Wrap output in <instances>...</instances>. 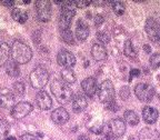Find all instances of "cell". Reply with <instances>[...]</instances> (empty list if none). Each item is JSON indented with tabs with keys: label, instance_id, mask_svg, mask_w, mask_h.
Segmentation results:
<instances>
[{
	"label": "cell",
	"instance_id": "1",
	"mask_svg": "<svg viewBox=\"0 0 160 140\" xmlns=\"http://www.w3.org/2000/svg\"><path fill=\"white\" fill-rule=\"evenodd\" d=\"M32 57L31 48L28 45L23 43L22 41L16 40L11 46V58L18 65H25L29 62Z\"/></svg>",
	"mask_w": 160,
	"mask_h": 140
},
{
	"label": "cell",
	"instance_id": "2",
	"mask_svg": "<svg viewBox=\"0 0 160 140\" xmlns=\"http://www.w3.org/2000/svg\"><path fill=\"white\" fill-rule=\"evenodd\" d=\"M51 92L58 100V102L61 105H65V103L71 101L73 97L71 88L62 80H53V82L51 83Z\"/></svg>",
	"mask_w": 160,
	"mask_h": 140
},
{
	"label": "cell",
	"instance_id": "3",
	"mask_svg": "<svg viewBox=\"0 0 160 140\" xmlns=\"http://www.w3.org/2000/svg\"><path fill=\"white\" fill-rule=\"evenodd\" d=\"M61 12L59 17V27L61 31L70 29V25L76 15L75 11V2L73 1H62Z\"/></svg>",
	"mask_w": 160,
	"mask_h": 140
},
{
	"label": "cell",
	"instance_id": "4",
	"mask_svg": "<svg viewBox=\"0 0 160 140\" xmlns=\"http://www.w3.org/2000/svg\"><path fill=\"white\" fill-rule=\"evenodd\" d=\"M49 81V73L47 69L41 66H38L30 72V83L33 89L41 90Z\"/></svg>",
	"mask_w": 160,
	"mask_h": 140
},
{
	"label": "cell",
	"instance_id": "5",
	"mask_svg": "<svg viewBox=\"0 0 160 140\" xmlns=\"http://www.w3.org/2000/svg\"><path fill=\"white\" fill-rule=\"evenodd\" d=\"M98 92V98H99L100 102L108 105V103L115 101V87L113 83L110 80H105L101 85L99 86L97 90Z\"/></svg>",
	"mask_w": 160,
	"mask_h": 140
},
{
	"label": "cell",
	"instance_id": "6",
	"mask_svg": "<svg viewBox=\"0 0 160 140\" xmlns=\"http://www.w3.org/2000/svg\"><path fill=\"white\" fill-rule=\"evenodd\" d=\"M135 95L142 102H149L151 101L155 96V89L151 85H148L146 82H140L136 85Z\"/></svg>",
	"mask_w": 160,
	"mask_h": 140
},
{
	"label": "cell",
	"instance_id": "7",
	"mask_svg": "<svg viewBox=\"0 0 160 140\" xmlns=\"http://www.w3.org/2000/svg\"><path fill=\"white\" fill-rule=\"evenodd\" d=\"M37 17L41 22H47L51 19V2L48 0H41L36 2Z\"/></svg>",
	"mask_w": 160,
	"mask_h": 140
},
{
	"label": "cell",
	"instance_id": "8",
	"mask_svg": "<svg viewBox=\"0 0 160 140\" xmlns=\"http://www.w3.org/2000/svg\"><path fill=\"white\" fill-rule=\"evenodd\" d=\"M145 30L147 36L153 42H160V23L153 18H149L146 21Z\"/></svg>",
	"mask_w": 160,
	"mask_h": 140
},
{
	"label": "cell",
	"instance_id": "9",
	"mask_svg": "<svg viewBox=\"0 0 160 140\" xmlns=\"http://www.w3.org/2000/svg\"><path fill=\"white\" fill-rule=\"evenodd\" d=\"M33 107L30 102L27 101H20V102L16 103L11 109V117L13 119H22L26 116L29 115L32 111Z\"/></svg>",
	"mask_w": 160,
	"mask_h": 140
},
{
	"label": "cell",
	"instance_id": "10",
	"mask_svg": "<svg viewBox=\"0 0 160 140\" xmlns=\"http://www.w3.org/2000/svg\"><path fill=\"white\" fill-rule=\"evenodd\" d=\"M107 131L112 136V138H118L125 135L126 131V122L120 118L111 119L107 126Z\"/></svg>",
	"mask_w": 160,
	"mask_h": 140
},
{
	"label": "cell",
	"instance_id": "11",
	"mask_svg": "<svg viewBox=\"0 0 160 140\" xmlns=\"http://www.w3.org/2000/svg\"><path fill=\"white\" fill-rule=\"evenodd\" d=\"M57 61L61 67L63 68H71L75 66L76 58L72 53L68 51L67 49H61L57 55Z\"/></svg>",
	"mask_w": 160,
	"mask_h": 140
},
{
	"label": "cell",
	"instance_id": "12",
	"mask_svg": "<svg viewBox=\"0 0 160 140\" xmlns=\"http://www.w3.org/2000/svg\"><path fill=\"white\" fill-rule=\"evenodd\" d=\"M87 127L90 131L93 133H101L103 132V119L99 115H91L89 117V120L87 121Z\"/></svg>",
	"mask_w": 160,
	"mask_h": 140
},
{
	"label": "cell",
	"instance_id": "13",
	"mask_svg": "<svg viewBox=\"0 0 160 140\" xmlns=\"http://www.w3.org/2000/svg\"><path fill=\"white\" fill-rule=\"evenodd\" d=\"M15 96L8 89H2L0 91V107L5 109H12L15 106Z\"/></svg>",
	"mask_w": 160,
	"mask_h": 140
},
{
	"label": "cell",
	"instance_id": "14",
	"mask_svg": "<svg viewBox=\"0 0 160 140\" xmlns=\"http://www.w3.org/2000/svg\"><path fill=\"white\" fill-rule=\"evenodd\" d=\"M36 105L41 110H49L52 107V99L46 91H40L36 96Z\"/></svg>",
	"mask_w": 160,
	"mask_h": 140
},
{
	"label": "cell",
	"instance_id": "15",
	"mask_svg": "<svg viewBox=\"0 0 160 140\" xmlns=\"http://www.w3.org/2000/svg\"><path fill=\"white\" fill-rule=\"evenodd\" d=\"M51 119L56 125H63L69 120V113L63 107H59L52 111Z\"/></svg>",
	"mask_w": 160,
	"mask_h": 140
},
{
	"label": "cell",
	"instance_id": "16",
	"mask_svg": "<svg viewBox=\"0 0 160 140\" xmlns=\"http://www.w3.org/2000/svg\"><path fill=\"white\" fill-rule=\"evenodd\" d=\"M158 117H159V112L158 110L153 107H150V106H146L142 109V118L143 121L148 125H153V123L157 121Z\"/></svg>",
	"mask_w": 160,
	"mask_h": 140
},
{
	"label": "cell",
	"instance_id": "17",
	"mask_svg": "<svg viewBox=\"0 0 160 140\" xmlns=\"http://www.w3.org/2000/svg\"><path fill=\"white\" fill-rule=\"evenodd\" d=\"M87 99H86V97L82 93H77V95L72 97L71 106H72V110L75 112H82L83 110L87 108Z\"/></svg>",
	"mask_w": 160,
	"mask_h": 140
},
{
	"label": "cell",
	"instance_id": "18",
	"mask_svg": "<svg viewBox=\"0 0 160 140\" xmlns=\"http://www.w3.org/2000/svg\"><path fill=\"white\" fill-rule=\"evenodd\" d=\"M89 26L82 19H79L76 26V37L79 41H85L89 36Z\"/></svg>",
	"mask_w": 160,
	"mask_h": 140
},
{
	"label": "cell",
	"instance_id": "19",
	"mask_svg": "<svg viewBox=\"0 0 160 140\" xmlns=\"http://www.w3.org/2000/svg\"><path fill=\"white\" fill-rule=\"evenodd\" d=\"M81 88H82L83 92L89 97H92L97 92V81L93 77H88L81 82Z\"/></svg>",
	"mask_w": 160,
	"mask_h": 140
},
{
	"label": "cell",
	"instance_id": "20",
	"mask_svg": "<svg viewBox=\"0 0 160 140\" xmlns=\"http://www.w3.org/2000/svg\"><path fill=\"white\" fill-rule=\"evenodd\" d=\"M139 140H159L160 135L157 130L151 128H142L138 135Z\"/></svg>",
	"mask_w": 160,
	"mask_h": 140
},
{
	"label": "cell",
	"instance_id": "21",
	"mask_svg": "<svg viewBox=\"0 0 160 140\" xmlns=\"http://www.w3.org/2000/svg\"><path fill=\"white\" fill-rule=\"evenodd\" d=\"M91 55L97 61H102L107 58V50L101 43H95L91 48Z\"/></svg>",
	"mask_w": 160,
	"mask_h": 140
},
{
	"label": "cell",
	"instance_id": "22",
	"mask_svg": "<svg viewBox=\"0 0 160 140\" xmlns=\"http://www.w3.org/2000/svg\"><path fill=\"white\" fill-rule=\"evenodd\" d=\"M11 57V47L6 42L0 43V67L7 65L8 60Z\"/></svg>",
	"mask_w": 160,
	"mask_h": 140
},
{
	"label": "cell",
	"instance_id": "23",
	"mask_svg": "<svg viewBox=\"0 0 160 140\" xmlns=\"http://www.w3.org/2000/svg\"><path fill=\"white\" fill-rule=\"evenodd\" d=\"M11 17L15 21L19 23H25L28 19V13L26 10L20 9V8H13L11 11Z\"/></svg>",
	"mask_w": 160,
	"mask_h": 140
},
{
	"label": "cell",
	"instance_id": "24",
	"mask_svg": "<svg viewBox=\"0 0 160 140\" xmlns=\"http://www.w3.org/2000/svg\"><path fill=\"white\" fill-rule=\"evenodd\" d=\"M123 52H125V55L127 56L128 58H130V59H137V57H138L137 50L133 47L131 40H127L125 42V45H123Z\"/></svg>",
	"mask_w": 160,
	"mask_h": 140
},
{
	"label": "cell",
	"instance_id": "25",
	"mask_svg": "<svg viewBox=\"0 0 160 140\" xmlns=\"http://www.w3.org/2000/svg\"><path fill=\"white\" fill-rule=\"evenodd\" d=\"M123 118L125 121L127 123H129L130 126H137L139 123V117L137 116V113L132 110H127L123 113Z\"/></svg>",
	"mask_w": 160,
	"mask_h": 140
},
{
	"label": "cell",
	"instance_id": "26",
	"mask_svg": "<svg viewBox=\"0 0 160 140\" xmlns=\"http://www.w3.org/2000/svg\"><path fill=\"white\" fill-rule=\"evenodd\" d=\"M61 78L62 81H65L66 83H73L76 81V76L75 72L72 71L71 68H65L61 71Z\"/></svg>",
	"mask_w": 160,
	"mask_h": 140
},
{
	"label": "cell",
	"instance_id": "27",
	"mask_svg": "<svg viewBox=\"0 0 160 140\" xmlns=\"http://www.w3.org/2000/svg\"><path fill=\"white\" fill-rule=\"evenodd\" d=\"M6 72L10 76L11 78H17L20 75V69L19 66L15 61H10L9 63H7V67H6Z\"/></svg>",
	"mask_w": 160,
	"mask_h": 140
},
{
	"label": "cell",
	"instance_id": "28",
	"mask_svg": "<svg viewBox=\"0 0 160 140\" xmlns=\"http://www.w3.org/2000/svg\"><path fill=\"white\" fill-rule=\"evenodd\" d=\"M10 125L7 120L0 119V140H6L9 135Z\"/></svg>",
	"mask_w": 160,
	"mask_h": 140
},
{
	"label": "cell",
	"instance_id": "29",
	"mask_svg": "<svg viewBox=\"0 0 160 140\" xmlns=\"http://www.w3.org/2000/svg\"><path fill=\"white\" fill-rule=\"evenodd\" d=\"M110 3L112 6V9L116 15L122 16L125 13V3L123 2H121V1H111Z\"/></svg>",
	"mask_w": 160,
	"mask_h": 140
},
{
	"label": "cell",
	"instance_id": "30",
	"mask_svg": "<svg viewBox=\"0 0 160 140\" xmlns=\"http://www.w3.org/2000/svg\"><path fill=\"white\" fill-rule=\"evenodd\" d=\"M61 37H62V40L68 45H73L75 43V40H73V35L71 32V30H63L61 31Z\"/></svg>",
	"mask_w": 160,
	"mask_h": 140
},
{
	"label": "cell",
	"instance_id": "31",
	"mask_svg": "<svg viewBox=\"0 0 160 140\" xmlns=\"http://www.w3.org/2000/svg\"><path fill=\"white\" fill-rule=\"evenodd\" d=\"M25 85H23L22 82H20V81H18V82H15L13 83V92H15L16 96H18V97H22L23 93H25Z\"/></svg>",
	"mask_w": 160,
	"mask_h": 140
},
{
	"label": "cell",
	"instance_id": "32",
	"mask_svg": "<svg viewBox=\"0 0 160 140\" xmlns=\"http://www.w3.org/2000/svg\"><path fill=\"white\" fill-rule=\"evenodd\" d=\"M150 66L152 69H158L160 67V53H153L149 59Z\"/></svg>",
	"mask_w": 160,
	"mask_h": 140
},
{
	"label": "cell",
	"instance_id": "33",
	"mask_svg": "<svg viewBox=\"0 0 160 140\" xmlns=\"http://www.w3.org/2000/svg\"><path fill=\"white\" fill-rule=\"evenodd\" d=\"M97 38L102 45H107L110 41V36L108 35L107 32H105V31H99V32H97Z\"/></svg>",
	"mask_w": 160,
	"mask_h": 140
},
{
	"label": "cell",
	"instance_id": "34",
	"mask_svg": "<svg viewBox=\"0 0 160 140\" xmlns=\"http://www.w3.org/2000/svg\"><path fill=\"white\" fill-rule=\"evenodd\" d=\"M119 96H120V98H121L122 100H127L128 98H129V96H130L129 87L125 86V87L121 88V89H120V91H119Z\"/></svg>",
	"mask_w": 160,
	"mask_h": 140
},
{
	"label": "cell",
	"instance_id": "35",
	"mask_svg": "<svg viewBox=\"0 0 160 140\" xmlns=\"http://www.w3.org/2000/svg\"><path fill=\"white\" fill-rule=\"evenodd\" d=\"M75 2V6L78 8H85L88 7V6L91 3V1H88V0H80V1H73Z\"/></svg>",
	"mask_w": 160,
	"mask_h": 140
},
{
	"label": "cell",
	"instance_id": "36",
	"mask_svg": "<svg viewBox=\"0 0 160 140\" xmlns=\"http://www.w3.org/2000/svg\"><path fill=\"white\" fill-rule=\"evenodd\" d=\"M106 108H107L108 110H111V111H117V110H119V107H118L116 101H112V102L106 105Z\"/></svg>",
	"mask_w": 160,
	"mask_h": 140
},
{
	"label": "cell",
	"instance_id": "37",
	"mask_svg": "<svg viewBox=\"0 0 160 140\" xmlns=\"http://www.w3.org/2000/svg\"><path fill=\"white\" fill-rule=\"evenodd\" d=\"M103 21H105V18H103L101 15H97L95 17V25L97 26V27H99V26L102 25Z\"/></svg>",
	"mask_w": 160,
	"mask_h": 140
},
{
	"label": "cell",
	"instance_id": "38",
	"mask_svg": "<svg viewBox=\"0 0 160 140\" xmlns=\"http://www.w3.org/2000/svg\"><path fill=\"white\" fill-rule=\"evenodd\" d=\"M112 139H113L112 136L107 131V132H103L102 135L100 136V138L98 140H112Z\"/></svg>",
	"mask_w": 160,
	"mask_h": 140
},
{
	"label": "cell",
	"instance_id": "39",
	"mask_svg": "<svg viewBox=\"0 0 160 140\" xmlns=\"http://www.w3.org/2000/svg\"><path fill=\"white\" fill-rule=\"evenodd\" d=\"M21 140H38V139L33 135H31V133H25L21 137Z\"/></svg>",
	"mask_w": 160,
	"mask_h": 140
},
{
	"label": "cell",
	"instance_id": "40",
	"mask_svg": "<svg viewBox=\"0 0 160 140\" xmlns=\"http://www.w3.org/2000/svg\"><path fill=\"white\" fill-rule=\"evenodd\" d=\"M141 75V72H140L139 69H131V71H130V77L131 78H135V77H138V76Z\"/></svg>",
	"mask_w": 160,
	"mask_h": 140
},
{
	"label": "cell",
	"instance_id": "41",
	"mask_svg": "<svg viewBox=\"0 0 160 140\" xmlns=\"http://www.w3.org/2000/svg\"><path fill=\"white\" fill-rule=\"evenodd\" d=\"M0 3L3 6H6L7 8H12L15 6L16 1H0Z\"/></svg>",
	"mask_w": 160,
	"mask_h": 140
},
{
	"label": "cell",
	"instance_id": "42",
	"mask_svg": "<svg viewBox=\"0 0 160 140\" xmlns=\"http://www.w3.org/2000/svg\"><path fill=\"white\" fill-rule=\"evenodd\" d=\"M77 140H91V139H90V138L88 137V136L81 135V136H79V137H78V139H77Z\"/></svg>",
	"mask_w": 160,
	"mask_h": 140
},
{
	"label": "cell",
	"instance_id": "43",
	"mask_svg": "<svg viewBox=\"0 0 160 140\" xmlns=\"http://www.w3.org/2000/svg\"><path fill=\"white\" fill-rule=\"evenodd\" d=\"M143 49L146 50V52H147V53H149L150 51H151V49H150V47H149L148 45H145V46H143Z\"/></svg>",
	"mask_w": 160,
	"mask_h": 140
},
{
	"label": "cell",
	"instance_id": "44",
	"mask_svg": "<svg viewBox=\"0 0 160 140\" xmlns=\"http://www.w3.org/2000/svg\"><path fill=\"white\" fill-rule=\"evenodd\" d=\"M6 140H16V138L13 137V136H8V137L6 138Z\"/></svg>",
	"mask_w": 160,
	"mask_h": 140
},
{
	"label": "cell",
	"instance_id": "45",
	"mask_svg": "<svg viewBox=\"0 0 160 140\" xmlns=\"http://www.w3.org/2000/svg\"><path fill=\"white\" fill-rule=\"evenodd\" d=\"M159 99H160V95H159Z\"/></svg>",
	"mask_w": 160,
	"mask_h": 140
}]
</instances>
